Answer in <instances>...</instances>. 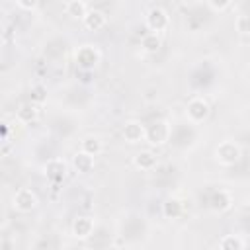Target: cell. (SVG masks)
I'll list each match as a JSON object with an SVG mask.
<instances>
[{
  "instance_id": "6da1fadb",
  "label": "cell",
  "mask_w": 250,
  "mask_h": 250,
  "mask_svg": "<svg viewBox=\"0 0 250 250\" xmlns=\"http://www.w3.org/2000/svg\"><path fill=\"white\" fill-rule=\"evenodd\" d=\"M240 156H242L240 145L234 143V141H221L215 148V160L225 168H230V166L238 164Z\"/></svg>"
},
{
  "instance_id": "7a4b0ae2",
  "label": "cell",
  "mask_w": 250,
  "mask_h": 250,
  "mask_svg": "<svg viewBox=\"0 0 250 250\" xmlns=\"http://www.w3.org/2000/svg\"><path fill=\"white\" fill-rule=\"evenodd\" d=\"M172 139V125L166 119H156L150 125H146V143L150 146H162Z\"/></svg>"
},
{
  "instance_id": "3957f363",
  "label": "cell",
  "mask_w": 250,
  "mask_h": 250,
  "mask_svg": "<svg viewBox=\"0 0 250 250\" xmlns=\"http://www.w3.org/2000/svg\"><path fill=\"white\" fill-rule=\"evenodd\" d=\"M209 113H211V107L203 96H193L186 105V115L189 123H201L209 117Z\"/></svg>"
},
{
  "instance_id": "277c9868",
  "label": "cell",
  "mask_w": 250,
  "mask_h": 250,
  "mask_svg": "<svg viewBox=\"0 0 250 250\" xmlns=\"http://www.w3.org/2000/svg\"><path fill=\"white\" fill-rule=\"evenodd\" d=\"M39 199H37V193L31 189V188H20L14 197H12V205L16 211L20 213H31L35 207H37Z\"/></svg>"
},
{
  "instance_id": "5b68a950",
  "label": "cell",
  "mask_w": 250,
  "mask_h": 250,
  "mask_svg": "<svg viewBox=\"0 0 250 250\" xmlns=\"http://www.w3.org/2000/svg\"><path fill=\"white\" fill-rule=\"evenodd\" d=\"M168 25H170V16H168V12L164 8L154 6V8L148 10V14H146V27L152 33H158L160 35L162 31L168 29Z\"/></svg>"
},
{
  "instance_id": "8992f818",
  "label": "cell",
  "mask_w": 250,
  "mask_h": 250,
  "mask_svg": "<svg viewBox=\"0 0 250 250\" xmlns=\"http://www.w3.org/2000/svg\"><path fill=\"white\" fill-rule=\"evenodd\" d=\"M100 62V51L94 45H82L76 51V64L82 70H92Z\"/></svg>"
},
{
  "instance_id": "52a82bcc",
  "label": "cell",
  "mask_w": 250,
  "mask_h": 250,
  "mask_svg": "<svg viewBox=\"0 0 250 250\" xmlns=\"http://www.w3.org/2000/svg\"><path fill=\"white\" fill-rule=\"evenodd\" d=\"M121 135L123 139L129 143V145H137V143H143L146 139V125H143L141 121H127L121 129Z\"/></svg>"
},
{
  "instance_id": "ba28073f",
  "label": "cell",
  "mask_w": 250,
  "mask_h": 250,
  "mask_svg": "<svg viewBox=\"0 0 250 250\" xmlns=\"http://www.w3.org/2000/svg\"><path fill=\"white\" fill-rule=\"evenodd\" d=\"M43 170H45V176L49 178V182L53 186H57L59 182H62L66 178L68 166H66V162L62 158H51V160H47V164L43 166Z\"/></svg>"
},
{
  "instance_id": "9c48e42d",
  "label": "cell",
  "mask_w": 250,
  "mask_h": 250,
  "mask_svg": "<svg viewBox=\"0 0 250 250\" xmlns=\"http://www.w3.org/2000/svg\"><path fill=\"white\" fill-rule=\"evenodd\" d=\"M94 227H96V223H94V219L92 217H88V215H80V217H76L74 221H72V234L78 238V240H86V238H90L92 234H94Z\"/></svg>"
},
{
  "instance_id": "30bf717a",
  "label": "cell",
  "mask_w": 250,
  "mask_h": 250,
  "mask_svg": "<svg viewBox=\"0 0 250 250\" xmlns=\"http://www.w3.org/2000/svg\"><path fill=\"white\" fill-rule=\"evenodd\" d=\"M82 23H84V27H86L88 31H100V29L105 27V23H107V16H105L102 10L90 8V12H88L86 18L82 20Z\"/></svg>"
},
{
  "instance_id": "8fae6325",
  "label": "cell",
  "mask_w": 250,
  "mask_h": 250,
  "mask_svg": "<svg viewBox=\"0 0 250 250\" xmlns=\"http://www.w3.org/2000/svg\"><path fill=\"white\" fill-rule=\"evenodd\" d=\"M209 207L215 211V213H225L232 207V195L227 191V189H219L211 195L209 199Z\"/></svg>"
},
{
  "instance_id": "7c38bea8",
  "label": "cell",
  "mask_w": 250,
  "mask_h": 250,
  "mask_svg": "<svg viewBox=\"0 0 250 250\" xmlns=\"http://www.w3.org/2000/svg\"><path fill=\"white\" fill-rule=\"evenodd\" d=\"M39 115V104L37 102H25L16 109V119L20 123H31Z\"/></svg>"
},
{
  "instance_id": "4fadbf2b",
  "label": "cell",
  "mask_w": 250,
  "mask_h": 250,
  "mask_svg": "<svg viewBox=\"0 0 250 250\" xmlns=\"http://www.w3.org/2000/svg\"><path fill=\"white\" fill-rule=\"evenodd\" d=\"M133 164H135V168H139L143 172H148V170L156 168L158 160H156V154L152 150H141L133 156Z\"/></svg>"
},
{
  "instance_id": "5bb4252c",
  "label": "cell",
  "mask_w": 250,
  "mask_h": 250,
  "mask_svg": "<svg viewBox=\"0 0 250 250\" xmlns=\"http://www.w3.org/2000/svg\"><path fill=\"white\" fill-rule=\"evenodd\" d=\"M94 164H96L94 156H90V154H86V152H82V150L74 152V156H72V166H74V170L80 172V174L92 172V170H94Z\"/></svg>"
},
{
  "instance_id": "9a60e30c",
  "label": "cell",
  "mask_w": 250,
  "mask_h": 250,
  "mask_svg": "<svg viewBox=\"0 0 250 250\" xmlns=\"http://www.w3.org/2000/svg\"><path fill=\"white\" fill-rule=\"evenodd\" d=\"M88 12H90V6L82 0H70L64 4V14L70 16L72 20H84Z\"/></svg>"
},
{
  "instance_id": "2e32d148",
  "label": "cell",
  "mask_w": 250,
  "mask_h": 250,
  "mask_svg": "<svg viewBox=\"0 0 250 250\" xmlns=\"http://www.w3.org/2000/svg\"><path fill=\"white\" fill-rule=\"evenodd\" d=\"M80 150L96 158V156L104 150V145H102V141H100L96 135H88V137L82 139V143H80Z\"/></svg>"
},
{
  "instance_id": "e0dca14e",
  "label": "cell",
  "mask_w": 250,
  "mask_h": 250,
  "mask_svg": "<svg viewBox=\"0 0 250 250\" xmlns=\"http://www.w3.org/2000/svg\"><path fill=\"white\" fill-rule=\"evenodd\" d=\"M182 211H184V205H182V201L178 197H168L162 203V213H164L166 219H176V217L182 215Z\"/></svg>"
},
{
  "instance_id": "ac0fdd59",
  "label": "cell",
  "mask_w": 250,
  "mask_h": 250,
  "mask_svg": "<svg viewBox=\"0 0 250 250\" xmlns=\"http://www.w3.org/2000/svg\"><path fill=\"white\" fill-rule=\"evenodd\" d=\"M141 47H143V51H146V53H156V51L162 47V39H160L158 33L148 31V33L143 35V39H141Z\"/></svg>"
},
{
  "instance_id": "d6986e66",
  "label": "cell",
  "mask_w": 250,
  "mask_h": 250,
  "mask_svg": "<svg viewBox=\"0 0 250 250\" xmlns=\"http://www.w3.org/2000/svg\"><path fill=\"white\" fill-rule=\"evenodd\" d=\"M219 250H244V242L238 234H225L219 240Z\"/></svg>"
},
{
  "instance_id": "ffe728a7",
  "label": "cell",
  "mask_w": 250,
  "mask_h": 250,
  "mask_svg": "<svg viewBox=\"0 0 250 250\" xmlns=\"http://www.w3.org/2000/svg\"><path fill=\"white\" fill-rule=\"evenodd\" d=\"M234 27L240 35H250V14H240L234 21Z\"/></svg>"
},
{
  "instance_id": "44dd1931",
  "label": "cell",
  "mask_w": 250,
  "mask_h": 250,
  "mask_svg": "<svg viewBox=\"0 0 250 250\" xmlns=\"http://www.w3.org/2000/svg\"><path fill=\"white\" fill-rule=\"evenodd\" d=\"M230 6H232V2H229V0H225V2L209 0V2H207V8H211L213 12H225V10H229Z\"/></svg>"
},
{
  "instance_id": "7402d4cb",
  "label": "cell",
  "mask_w": 250,
  "mask_h": 250,
  "mask_svg": "<svg viewBox=\"0 0 250 250\" xmlns=\"http://www.w3.org/2000/svg\"><path fill=\"white\" fill-rule=\"evenodd\" d=\"M16 6L21 8V10H35L37 8V2L35 0H18Z\"/></svg>"
},
{
  "instance_id": "603a6c76",
  "label": "cell",
  "mask_w": 250,
  "mask_h": 250,
  "mask_svg": "<svg viewBox=\"0 0 250 250\" xmlns=\"http://www.w3.org/2000/svg\"><path fill=\"white\" fill-rule=\"evenodd\" d=\"M43 92H45V88H43V86H35V88H33V94H35L33 98H35V102H37V104L45 100V94H43Z\"/></svg>"
},
{
  "instance_id": "cb8c5ba5",
  "label": "cell",
  "mask_w": 250,
  "mask_h": 250,
  "mask_svg": "<svg viewBox=\"0 0 250 250\" xmlns=\"http://www.w3.org/2000/svg\"><path fill=\"white\" fill-rule=\"evenodd\" d=\"M14 248H16V244H14L8 236H4V238H2V250H14Z\"/></svg>"
}]
</instances>
